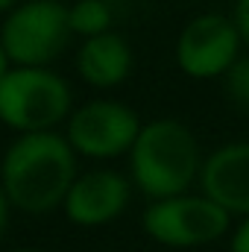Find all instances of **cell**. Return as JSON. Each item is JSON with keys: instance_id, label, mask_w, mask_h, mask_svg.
Instances as JSON below:
<instances>
[{"instance_id": "obj_2", "label": "cell", "mask_w": 249, "mask_h": 252, "mask_svg": "<svg viewBox=\"0 0 249 252\" xmlns=\"http://www.w3.org/2000/svg\"><path fill=\"white\" fill-rule=\"evenodd\" d=\"M202 161L196 135L176 118H156L144 124L129 153L132 179L153 202L187 193L193 182H199Z\"/></svg>"}, {"instance_id": "obj_6", "label": "cell", "mask_w": 249, "mask_h": 252, "mask_svg": "<svg viewBox=\"0 0 249 252\" xmlns=\"http://www.w3.org/2000/svg\"><path fill=\"white\" fill-rule=\"evenodd\" d=\"M241 35L232 15L202 12L190 18L176 38V62L190 79L226 76L241 59Z\"/></svg>"}, {"instance_id": "obj_8", "label": "cell", "mask_w": 249, "mask_h": 252, "mask_svg": "<svg viewBox=\"0 0 249 252\" xmlns=\"http://www.w3.org/2000/svg\"><path fill=\"white\" fill-rule=\"evenodd\" d=\"M199 190L232 217H249V141H229L202 161Z\"/></svg>"}, {"instance_id": "obj_17", "label": "cell", "mask_w": 249, "mask_h": 252, "mask_svg": "<svg viewBox=\"0 0 249 252\" xmlns=\"http://www.w3.org/2000/svg\"><path fill=\"white\" fill-rule=\"evenodd\" d=\"M15 6V0H0V12H6V9H12Z\"/></svg>"}, {"instance_id": "obj_18", "label": "cell", "mask_w": 249, "mask_h": 252, "mask_svg": "<svg viewBox=\"0 0 249 252\" xmlns=\"http://www.w3.org/2000/svg\"><path fill=\"white\" fill-rule=\"evenodd\" d=\"M18 252H32V250H18Z\"/></svg>"}, {"instance_id": "obj_9", "label": "cell", "mask_w": 249, "mask_h": 252, "mask_svg": "<svg viewBox=\"0 0 249 252\" xmlns=\"http://www.w3.org/2000/svg\"><path fill=\"white\" fill-rule=\"evenodd\" d=\"M129 202V182L115 170H91L73 182L64 211L76 226L112 223Z\"/></svg>"}, {"instance_id": "obj_13", "label": "cell", "mask_w": 249, "mask_h": 252, "mask_svg": "<svg viewBox=\"0 0 249 252\" xmlns=\"http://www.w3.org/2000/svg\"><path fill=\"white\" fill-rule=\"evenodd\" d=\"M232 21L238 27V35H241V44L249 50V0H235V9H232Z\"/></svg>"}, {"instance_id": "obj_5", "label": "cell", "mask_w": 249, "mask_h": 252, "mask_svg": "<svg viewBox=\"0 0 249 252\" xmlns=\"http://www.w3.org/2000/svg\"><path fill=\"white\" fill-rule=\"evenodd\" d=\"M70 9L56 0H32L15 9L3 24V50L24 67H41L53 62L73 35Z\"/></svg>"}, {"instance_id": "obj_15", "label": "cell", "mask_w": 249, "mask_h": 252, "mask_svg": "<svg viewBox=\"0 0 249 252\" xmlns=\"http://www.w3.org/2000/svg\"><path fill=\"white\" fill-rule=\"evenodd\" d=\"M9 196H6V190L0 185V235H3V229H6V220H9Z\"/></svg>"}, {"instance_id": "obj_11", "label": "cell", "mask_w": 249, "mask_h": 252, "mask_svg": "<svg viewBox=\"0 0 249 252\" xmlns=\"http://www.w3.org/2000/svg\"><path fill=\"white\" fill-rule=\"evenodd\" d=\"M67 15H70V30L85 38L109 32V24H112V9L106 0H79L76 6H70Z\"/></svg>"}, {"instance_id": "obj_12", "label": "cell", "mask_w": 249, "mask_h": 252, "mask_svg": "<svg viewBox=\"0 0 249 252\" xmlns=\"http://www.w3.org/2000/svg\"><path fill=\"white\" fill-rule=\"evenodd\" d=\"M223 88H226V97L235 106L249 109V56H241L232 64V70L223 76Z\"/></svg>"}, {"instance_id": "obj_1", "label": "cell", "mask_w": 249, "mask_h": 252, "mask_svg": "<svg viewBox=\"0 0 249 252\" xmlns=\"http://www.w3.org/2000/svg\"><path fill=\"white\" fill-rule=\"evenodd\" d=\"M76 182V158L67 138L30 132L18 138L3 158V190L21 211L56 208Z\"/></svg>"}, {"instance_id": "obj_16", "label": "cell", "mask_w": 249, "mask_h": 252, "mask_svg": "<svg viewBox=\"0 0 249 252\" xmlns=\"http://www.w3.org/2000/svg\"><path fill=\"white\" fill-rule=\"evenodd\" d=\"M6 62H9V56H6V50H3V44H0V79L9 73V70H6Z\"/></svg>"}, {"instance_id": "obj_4", "label": "cell", "mask_w": 249, "mask_h": 252, "mask_svg": "<svg viewBox=\"0 0 249 252\" xmlns=\"http://www.w3.org/2000/svg\"><path fill=\"white\" fill-rule=\"evenodd\" d=\"M232 229V214L202 193H182L150 202L144 211V232L173 250H193L220 241Z\"/></svg>"}, {"instance_id": "obj_10", "label": "cell", "mask_w": 249, "mask_h": 252, "mask_svg": "<svg viewBox=\"0 0 249 252\" xmlns=\"http://www.w3.org/2000/svg\"><path fill=\"white\" fill-rule=\"evenodd\" d=\"M76 67H79L82 79L97 88L121 85L132 70V47L118 32H103V35L85 38V44L76 56Z\"/></svg>"}, {"instance_id": "obj_14", "label": "cell", "mask_w": 249, "mask_h": 252, "mask_svg": "<svg viewBox=\"0 0 249 252\" xmlns=\"http://www.w3.org/2000/svg\"><path fill=\"white\" fill-rule=\"evenodd\" d=\"M229 252H249V217H244L232 235H229Z\"/></svg>"}, {"instance_id": "obj_7", "label": "cell", "mask_w": 249, "mask_h": 252, "mask_svg": "<svg viewBox=\"0 0 249 252\" xmlns=\"http://www.w3.org/2000/svg\"><path fill=\"white\" fill-rule=\"evenodd\" d=\"M138 135V115L118 100H94L82 106L67 124V144L91 158H115L121 153H132Z\"/></svg>"}, {"instance_id": "obj_3", "label": "cell", "mask_w": 249, "mask_h": 252, "mask_svg": "<svg viewBox=\"0 0 249 252\" xmlns=\"http://www.w3.org/2000/svg\"><path fill=\"white\" fill-rule=\"evenodd\" d=\"M70 109V88L44 67H18L0 79V121L12 129L47 132Z\"/></svg>"}]
</instances>
